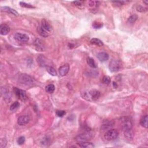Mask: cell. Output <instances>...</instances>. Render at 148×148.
I'll return each mask as SVG.
<instances>
[{
  "instance_id": "6da1fadb",
  "label": "cell",
  "mask_w": 148,
  "mask_h": 148,
  "mask_svg": "<svg viewBox=\"0 0 148 148\" xmlns=\"http://www.w3.org/2000/svg\"><path fill=\"white\" fill-rule=\"evenodd\" d=\"M121 123H122V127L124 131L125 134L127 136H128V138H130V136L131 135L130 132L133 127L132 120L128 118H123L121 119Z\"/></svg>"
},
{
  "instance_id": "7a4b0ae2",
  "label": "cell",
  "mask_w": 148,
  "mask_h": 148,
  "mask_svg": "<svg viewBox=\"0 0 148 148\" xmlns=\"http://www.w3.org/2000/svg\"><path fill=\"white\" fill-rule=\"evenodd\" d=\"M119 132L116 129H109L104 135V137L108 141L115 140L118 138Z\"/></svg>"
},
{
  "instance_id": "3957f363",
  "label": "cell",
  "mask_w": 148,
  "mask_h": 148,
  "mask_svg": "<svg viewBox=\"0 0 148 148\" xmlns=\"http://www.w3.org/2000/svg\"><path fill=\"white\" fill-rule=\"evenodd\" d=\"M121 63L118 60H112L109 65V68L111 72H115L120 71L121 69Z\"/></svg>"
},
{
  "instance_id": "277c9868",
  "label": "cell",
  "mask_w": 148,
  "mask_h": 148,
  "mask_svg": "<svg viewBox=\"0 0 148 148\" xmlns=\"http://www.w3.org/2000/svg\"><path fill=\"white\" fill-rule=\"evenodd\" d=\"M93 135L92 133L86 132L78 135L75 138V140L79 141V142H84V141L90 140L93 137Z\"/></svg>"
},
{
  "instance_id": "5b68a950",
  "label": "cell",
  "mask_w": 148,
  "mask_h": 148,
  "mask_svg": "<svg viewBox=\"0 0 148 148\" xmlns=\"http://www.w3.org/2000/svg\"><path fill=\"white\" fill-rule=\"evenodd\" d=\"M19 81L23 84L26 85H29L33 83V80L30 76L27 75L26 74H22L19 76Z\"/></svg>"
},
{
  "instance_id": "8992f818",
  "label": "cell",
  "mask_w": 148,
  "mask_h": 148,
  "mask_svg": "<svg viewBox=\"0 0 148 148\" xmlns=\"http://www.w3.org/2000/svg\"><path fill=\"white\" fill-rule=\"evenodd\" d=\"M14 38L17 41L21 42H26L28 41L29 37L26 34L21 33H16L14 35Z\"/></svg>"
},
{
  "instance_id": "52a82bcc",
  "label": "cell",
  "mask_w": 148,
  "mask_h": 148,
  "mask_svg": "<svg viewBox=\"0 0 148 148\" xmlns=\"http://www.w3.org/2000/svg\"><path fill=\"white\" fill-rule=\"evenodd\" d=\"M30 120V117L27 115H23L19 117L17 119V123L20 126H25L29 123Z\"/></svg>"
},
{
  "instance_id": "ba28073f",
  "label": "cell",
  "mask_w": 148,
  "mask_h": 148,
  "mask_svg": "<svg viewBox=\"0 0 148 148\" xmlns=\"http://www.w3.org/2000/svg\"><path fill=\"white\" fill-rule=\"evenodd\" d=\"M34 44H35V46L36 47V49L38 51L43 52L45 50L44 43L40 39H37L34 42Z\"/></svg>"
},
{
  "instance_id": "9c48e42d",
  "label": "cell",
  "mask_w": 148,
  "mask_h": 148,
  "mask_svg": "<svg viewBox=\"0 0 148 148\" xmlns=\"http://www.w3.org/2000/svg\"><path fill=\"white\" fill-rule=\"evenodd\" d=\"M69 70V66L68 64H65L63 66H61L58 69L59 74L61 76H66L68 74Z\"/></svg>"
},
{
  "instance_id": "30bf717a",
  "label": "cell",
  "mask_w": 148,
  "mask_h": 148,
  "mask_svg": "<svg viewBox=\"0 0 148 148\" xmlns=\"http://www.w3.org/2000/svg\"><path fill=\"white\" fill-rule=\"evenodd\" d=\"M40 26L42 27V28L44 29L46 32H48V33L51 32L52 31V27L50 24L45 19H43L41 22V24Z\"/></svg>"
},
{
  "instance_id": "8fae6325",
  "label": "cell",
  "mask_w": 148,
  "mask_h": 148,
  "mask_svg": "<svg viewBox=\"0 0 148 148\" xmlns=\"http://www.w3.org/2000/svg\"><path fill=\"white\" fill-rule=\"evenodd\" d=\"M14 92H15L16 95L19 99L22 100H24L27 98V95H26V93L24 90H20V89H14Z\"/></svg>"
},
{
  "instance_id": "7c38bea8",
  "label": "cell",
  "mask_w": 148,
  "mask_h": 148,
  "mask_svg": "<svg viewBox=\"0 0 148 148\" xmlns=\"http://www.w3.org/2000/svg\"><path fill=\"white\" fill-rule=\"evenodd\" d=\"M97 58H98V60H100L101 62H104L106 61L109 59V54L106 52H100L97 54Z\"/></svg>"
},
{
  "instance_id": "4fadbf2b",
  "label": "cell",
  "mask_w": 148,
  "mask_h": 148,
  "mask_svg": "<svg viewBox=\"0 0 148 148\" xmlns=\"http://www.w3.org/2000/svg\"><path fill=\"white\" fill-rule=\"evenodd\" d=\"M10 28L6 24H1L0 26V33L2 35H6L9 33Z\"/></svg>"
},
{
  "instance_id": "5bb4252c",
  "label": "cell",
  "mask_w": 148,
  "mask_h": 148,
  "mask_svg": "<svg viewBox=\"0 0 148 148\" xmlns=\"http://www.w3.org/2000/svg\"><path fill=\"white\" fill-rule=\"evenodd\" d=\"M1 9H2V11L8 12L10 14H13V15H14V16L19 15V13H17V11H15L13 9H12V8H11L10 7H8V6H4V7L1 8Z\"/></svg>"
},
{
  "instance_id": "9a60e30c",
  "label": "cell",
  "mask_w": 148,
  "mask_h": 148,
  "mask_svg": "<svg viewBox=\"0 0 148 148\" xmlns=\"http://www.w3.org/2000/svg\"><path fill=\"white\" fill-rule=\"evenodd\" d=\"M89 94L92 97V98L94 100H97V99H98L100 97V93L98 91L95 90H91L89 92Z\"/></svg>"
},
{
  "instance_id": "2e32d148",
  "label": "cell",
  "mask_w": 148,
  "mask_h": 148,
  "mask_svg": "<svg viewBox=\"0 0 148 148\" xmlns=\"http://www.w3.org/2000/svg\"><path fill=\"white\" fill-rule=\"evenodd\" d=\"M79 146L81 148H93L94 147V145L92 143L87 142V141H84V142H79L78 143Z\"/></svg>"
},
{
  "instance_id": "e0dca14e",
  "label": "cell",
  "mask_w": 148,
  "mask_h": 148,
  "mask_svg": "<svg viewBox=\"0 0 148 148\" xmlns=\"http://www.w3.org/2000/svg\"><path fill=\"white\" fill-rule=\"evenodd\" d=\"M114 124L115 123L113 121H106V122L104 123V124L102 125L101 129H102V130H109V128H111L112 126H114Z\"/></svg>"
},
{
  "instance_id": "ac0fdd59",
  "label": "cell",
  "mask_w": 148,
  "mask_h": 148,
  "mask_svg": "<svg viewBox=\"0 0 148 148\" xmlns=\"http://www.w3.org/2000/svg\"><path fill=\"white\" fill-rule=\"evenodd\" d=\"M37 31H38V34L42 37L46 38V37H48L49 36L48 32H46L44 29L42 28V27L40 26H38V28H37Z\"/></svg>"
},
{
  "instance_id": "d6986e66",
  "label": "cell",
  "mask_w": 148,
  "mask_h": 148,
  "mask_svg": "<svg viewBox=\"0 0 148 148\" xmlns=\"http://www.w3.org/2000/svg\"><path fill=\"white\" fill-rule=\"evenodd\" d=\"M90 43L93 45H96L97 46L101 47L104 46V43L98 38H93L90 40Z\"/></svg>"
},
{
  "instance_id": "ffe728a7",
  "label": "cell",
  "mask_w": 148,
  "mask_h": 148,
  "mask_svg": "<svg viewBox=\"0 0 148 148\" xmlns=\"http://www.w3.org/2000/svg\"><path fill=\"white\" fill-rule=\"evenodd\" d=\"M87 63L89 65V67H90L92 68H96L97 67L96 63H95V61L94 59H93L92 58L88 57L87 58Z\"/></svg>"
},
{
  "instance_id": "44dd1931",
  "label": "cell",
  "mask_w": 148,
  "mask_h": 148,
  "mask_svg": "<svg viewBox=\"0 0 148 148\" xmlns=\"http://www.w3.org/2000/svg\"><path fill=\"white\" fill-rule=\"evenodd\" d=\"M148 115H145L144 117H143L140 121L141 126L145 128H148Z\"/></svg>"
},
{
  "instance_id": "7402d4cb",
  "label": "cell",
  "mask_w": 148,
  "mask_h": 148,
  "mask_svg": "<svg viewBox=\"0 0 148 148\" xmlns=\"http://www.w3.org/2000/svg\"><path fill=\"white\" fill-rule=\"evenodd\" d=\"M1 92H2V94L4 95V97H5V100H6V98H8L9 100H10L11 98V95H10V93L9 92L7 89L6 88H2L1 89Z\"/></svg>"
},
{
  "instance_id": "603a6c76",
  "label": "cell",
  "mask_w": 148,
  "mask_h": 148,
  "mask_svg": "<svg viewBox=\"0 0 148 148\" xmlns=\"http://www.w3.org/2000/svg\"><path fill=\"white\" fill-rule=\"evenodd\" d=\"M38 61L40 66L44 67L46 66V61L45 60V57L43 56V55H40V56L38 57Z\"/></svg>"
},
{
  "instance_id": "cb8c5ba5",
  "label": "cell",
  "mask_w": 148,
  "mask_h": 148,
  "mask_svg": "<svg viewBox=\"0 0 148 148\" xmlns=\"http://www.w3.org/2000/svg\"><path fill=\"white\" fill-rule=\"evenodd\" d=\"M46 70L48 71L49 74L51 75L52 76H56L57 75V72L56 70L54 69V68H53L52 67L50 66H48L46 67Z\"/></svg>"
},
{
  "instance_id": "d4e9b609",
  "label": "cell",
  "mask_w": 148,
  "mask_h": 148,
  "mask_svg": "<svg viewBox=\"0 0 148 148\" xmlns=\"http://www.w3.org/2000/svg\"><path fill=\"white\" fill-rule=\"evenodd\" d=\"M55 90V86L53 85V84H48V86L46 87V92H48V93L52 94L54 92Z\"/></svg>"
},
{
  "instance_id": "484cf974",
  "label": "cell",
  "mask_w": 148,
  "mask_h": 148,
  "mask_svg": "<svg viewBox=\"0 0 148 148\" xmlns=\"http://www.w3.org/2000/svg\"><path fill=\"white\" fill-rule=\"evenodd\" d=\"M19 106H20V104H19V102H14V103H13L12 105H11L10 110H11V111H14V110H16L19 108Z\"/></svg>"
},
{
  "instance_id": "4316f807",
  "label": "cell",
  "mask_w": 148,
  "mask_h": 148,
  "mask_svg": "<svg viewBox=\"0 0 148 148\" xmlns=\"http://www.w3.org/2000/svg\"><path fill=\"white\" fill-rule=\"evenodd\" d=\"M92 26L94 28L100 29V28H101L102 26H103V24H102V23H101V22H97V21H95V22H93V23Z\"/></svg>"
},
{
  "instance_id": "83f0119b",
  "label": "cell",
  "mask_w": 148,
  "mask_h": 148,
  "mask_svg": "<svg viewBox=\"0 0 148 148\" xmlns=\"http://www.w3.org/2000/svg\"><path fill=\"white\" fill-rule=\"evenodd\" d=\"M137 19H138L137 15H136V14H133V15L131 16L128 19V22L131 24H133L134 23L136 20H137Z\"/></svg>"
},
{
  "instance_id": "f1b7e54d",
  "label": "cell",
  "mask_w": 148,
  "mask_h": 148,
  "mask_svg": "<svg viewBox=\"0 0 148 148\" xmlns=\"http://www.w3.org/2000/svg\"><path fill=\"white\" fill-rule=\"evenodd\" d=\"M98 4H100V2L98 1H90L89 2V6L92 8H97L98 6Z\"/></svg>"
},
{
  "instance_id": "f546056e",
  "label": "cell",
  "mask_w": 148,
  "mask_h": 148,
  "mask_svg": "<svg viewBox=\"0 0 148 148\" xmlns=\"http://www.w3.org/2000/svg\"><path fill=\"white\" fill-rule=\"evenodd\" d=\"M83 2H84L83 1H74V2H73V3L75 4V5L79 8H82L84 7Z\"/></svg>"
},
{
  "instance_id": "4dcf8cb0",
  "label": "cell",
  "mask_w": 148,
  "mask_h": 148,
  "mask_svg": "<svg viewBox=\"0 0 148 148\" xmlns=\"http://www.w3.org/2000/svg\"><path fill=\"white\" fill-rule=\"evenodd\" d=\"M102 82L105 84H109L110 83V78L108 76H104L102 78Z\"/></svg>"
},
{
  "instance_id": "1f68e13d",
  "label": "cell",
  "mask_w": 148,
  "mask_h": 148,
  "mask_svg": "<svg viewBox=\"0 0 148 148\" xmlns=\"http://www.w3.org/2000/svg\"><path fill=\"white\" fill-rule=\"evenodd\" d=\"M20 5L23 8H35L34 6H33L30 4H27V3L24 2H20Z\"/></svg>"
},
{
  "instance_id": "d6a6232c",
  "label": "cell",
  "mask_w": 148,
  "mask_h": 148,
  "mask_svg": "<svg viewBox=\"0 0 148 148\" xmlns=\"http://www.w3.org/2000/svg\"><path fill=\"white\" fill-rule=\"evenodd\" d=\"M87 75L89 76H98V72H97V71H87Z\"/></svg>"
},
{
  "instance_id": "836d02e7",
  "label": "cell",
  "mask_w": 148,
  "mask_h": 148,
  "mask_svg": "<svg viewBox=\"0 0 148 148\" xmlns=\"http://www.w3.org/2000/svg\"><path fill=\"white\" fill-rule=\"evenodd\" d=\"M6 145H7V141L5 138H2L1 140V144H0V147L1 148H4L6 147Z\"/></svg>"
},
{
  "instance_id": "e575fe53",
  "label": "cell",
  "mask_w": 148,
  "mask_h": 148,
  "mask_svg": "<svg viewBox=\"0 0 148 148\" xmlns=\"http://www.w3.org/2000/svg\"><path fill=\"white\" fill-rule=\"evenodd\" d=\"M25 137L24 136H20L18 138V140H17V143H18L19 145H23L25 142Z\"/></svg>"
},
{
  "instance_id": "d590c367",
  "label": "cell",
  "mask_w": 148,
  "mask_h": 148,
  "mask_svg": "<svg viewBox=\"0 0 148 148\" xmlns=\"http://www.w3.org/2000/svg\"><path fill=\"white\" fill-rule=\"evenodd\" d=\"M56 113V115H57L58 117H60V118L63 117L65 114H66V112H65L64 110H57Z\"/></svg>"
},
{
  "instance_id": "8d00e7d4",
  "label": "cell",
  "mask_w": 148,
  "mask_h": 148,
  "mask_svg": "<svg viewBox=\"0 0 148 148\" xmlns=\"http://www.w3.org/2000/svg\"><path fill=\"white\" fill-rule=\"evenodd\" d=\"M136 9H137L138 11H139V12H145V11H147V8L143 7V6L141 5H138L136 6Z\"/></svg>"
},
{
  "instance_id": "74e56055",
  "label": "cell",
  "mask_w": 148,
  "mask_h": 148,
  "mask_svg": "<svg viewBox=\"0 0 148 148\" xmlns=\"http://www.w3.org/2000/svg\"><path fill=\"white\" fill-rule=\"evenodd\" d=\"M112 2L114 5H115L118 6H120L123 5L125 2L124 1H112Z\"/></svg>"
},
{
  "instance_id": "f35d334b",
  "label": "cell",
  "mask_w": 148,
  "mask_h": 148,
  "mask_svg": "<svg viewBox=\"0 0 148 148\" xmlns=\"http://www.w3.org/2000/svg\"><path fill=\"white\" fill-rule=\"evenodd\" d=\"M113 87H114V88H116V87H118L117 84L115 82H113Z\"/></svg>"
},
{
  "instance_id": "ab89813d",
  "label": "cell",
  "mask_w": 148,
  "mask_h": 148,
  "mask_svg": "<svg viewBox=\"0 0 148 148\" xmlns=\"http://www.w3.org/2000/svg\"><path fill=\"white\" fill-rule=\"evenodd\" d=\"M144 3H145V4H146V5H148V1H144Z\"/></svg>"
}]
</instances>
